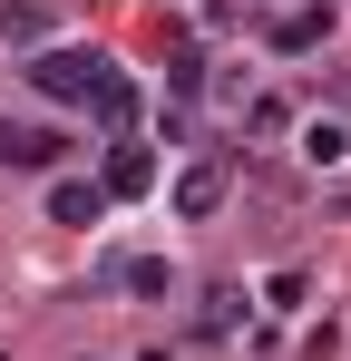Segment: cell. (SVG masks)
<instances>
[{"mask_svg": "<svg viewBox=\"0 0 351 361\" xmlns=\"http://www.w3.org/2000/svg\"><path fill=\"white\" fill-rule=\"evenodd\" d=\"M342 147H351L342 127H302V157H312V166H332V157H342Z\"/></svg>", "mask_w": 351, "mask_h": 361, "instance_id": "cell-10", "label": "cell"}, {"mask_svg": "<svg viewBox=\"0 0 351 361\" xmlns=\"http://www.w3.org/2000/svg\"><path fill=\"white\" fill-rule=\"evenodd\" d=\"M273 49H283V59H302V49H332V0H302V10H283V20H273Z\"/></svg>", "mask_w": 351, "mask_h": 361, "instance_id": "cell-2", "label": "cell"}, {"mask_svg": "<svg viewBox=\"0 0 351 361\" xmlns=\"http://www.w3.org/2000/svg\"><path fill=\"white\" fill-rule=\"evenodd\" d=\"M234 322H244V293H234V283H215V293H205V332H215V342H225Z\"/></svg>", "mask_w": 351, "mask_h": 361, "instance_id": "cell-9", "label": "cell"}, {"mask_svg": "<svg viewBox=\"0 0 351 361\" xmlns=\"http://www.w3.org/2000/svg\"><path fill=\"white\" fill-rule=\"evenodd\" d=\"M166 283H176V274L156 264V254H137V264H127V293H166Z\"/></svg>", "mask_w": 351, "mask_h": 361, "instance_id": "cell-11", "label": "cell"}, {"mask_svg": "<svg viewBox=\"0 0 351 361\" xmlns=\"http://www.w3.org/2000/svg\"><path fill=\"white\" fill-rule=\"evenodd\" d=\"M147 185H156V157H147L137 137H117L108 147V195H147Z\"/></svg>", "mask_w": 351, "mask_h": 361, "instance_id": "cell-5", "label": "cell"}, {"mask_svg": "<svg viewBox=\"0 0 351 361\" xmlns=\"http://www.w3.org/2000/svg\"><path fill=\"white\" fill-rule=\"evenodd\" d=\"M166 88H176V98H195V88H205V59H195V39H185V30L166 39Z\"/></svg>", "mask_w": 351, "mask_h": 361, "instance_id": "cell-8", "label": "cell"}, {"mask_svg": "<svg viewBox=\"0 0 351 361\" xmlns=\"http://www.w3.org/2000/svg\"><path fill=\"white\" fill-rule=\"evenodd\" d=\"M0 166H30V176H39V166H58V137L49 127H10V137H0Z\"/></svg>", "mask_w": 351, "mask_h": 361, "instance_id": "cell-7", "label": "cell"}, {"mask_svg": "<svg viewBox=\"0 0 351 361\" xmlns=\"http://www.w3.org/2000/svg\"><path fill=\"white\" fill-rule=\"evenodd\" d=\"M88 108H98V127H108V137H127V127H137V78H127V68H108V88H98Z\"/></svg>", "mask_w": 351, "mask_h": 361, "instance_id": "cell-6", "label": "cell"}, {"mask_svg": "<svg viewBox=\"0 0 351 361\" xmlns=\"http://www.w3.org/2000/svg\"><path fill=\"white\" fill-rule=\"evenodd\" d=\"M98 215H108V185H88V176L49 185V225H98Z\"/></svg>", "mask_w": 351, "mask_h": 361, "instance_id": "cell-3", "label": "cell"}, {"mask_svg": "<svg viewBox=\"0 0 351 361\" xmlns=\"http://www.w3.org/2000/svg\"><path fill=\"white\" fill-rule=\"evenodd\" d=\"M215 205H225V166H185V176H176V215H185V225H205Z\"/></svg>", "mask_w": 351, "mask_h": 361, "instance_id": "cell-4", "label": "cell"}, {"mask_svg": "<svg viewBox=\"0 0 351 361\" xmlns=\"http://www.w3.org/2000/svg\"><path fill=\"white\" fill-rule=\"evenodd\" d=\"M108 68L117 59H98V49H39V59H30V88L58 98V108H88V98L108 88Z\"/></svg>", "mask_w": 351, "mask_h": 361, "instance_id": "cell-1", "label": "cell"}]
</instances>
